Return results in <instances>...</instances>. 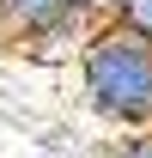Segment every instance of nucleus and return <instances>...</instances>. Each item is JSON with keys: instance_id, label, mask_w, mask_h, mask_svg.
I'll use <instances>...</instances> for the list:
<instances>
[{"instance_id": "obj_3", "label": "nucleus", "mask_w": 152, "mask_h": 158, "mask_svg": "<svg viewBox=\"0 0 152 158\" xmlns=\"http://www.w3.org/2000/svg\"><path fill=\"white\" fill-rule=\"evenodd\" d=\"M110 158H152V128H116Z\"/></svg>"}, {"instance_id": "obj_1", "label": "nucleus", "mask_w": 152, "mask_h": 158, "mask_svg": "<svg viewBox=\"0 0 152 158\" xmlns=\"http://www.w3.org/2000/svg\"><path fill=\"white\" fill-rule=\"evenodd\" d=\"M79 103L110 128H146L152 116V43L122 19H97L73 49Z\"/></svg>"}, {"instance_id": "obj_4", "label": "nucleus", "mask_w": 152, "mask_h": 158, "mask_svg": "<svg viewBox=\"0 0 152 158\" xmlns=\"http://www.w3.org/2000/svg\"><path fill=\"white\" fill-rule=\"evenodd\" d=\"M116 19H122V24H128V31H140V37L152 43V0H128V6H122Z\"/></svg>"}, {"instance_id": "obj_2", "label": "nucleus", "mask_w": 152, "mask_h": 158, "mask_svg": "<svg viewBox=\"0 0 152 158\" xmlns=\"http://www.w3.org/2000/svg\"><path fill=\"white\" fill-rule=\"evenodd\" d=\"M97 19L73 12V0H0V43L31 61H67Z\"/></svg>"}, {"instance_id": "obj_8", "label": "nucleus", "mask_w": 152, "mask_h": 158, "mask_svg": "<svg viewBox=\"0 0 152 158\" xmlns=\"http://www.w3.org/2000/svg\"><path fill=\"white\" fill-rule=\"evenodd\" d=\"M146 128H152V116H146Z\"/></svg>"}, {"instance_id": "obj_7", "label": "nucleus", "mask_w": 152, "mask_h": 158, "mask_svg": "<svg viewBox=\"0 0 152 158\" xmlns=\"http://www.w3.org/2000/svg\"><path fill=\"white\" fill-rule=\"evenodd\" d=\"M43 158H55V152H43Z\"/></svg>"}, {"instance_id": "obj_6", "label": "nucleus", "mask_w": 152, "mask_h": 158, "mask_svg": "<svg viewBox=\"0 0 152 158\" xmlns=\"http://www.w3.org/2000/svg\"><path fill=\"white\" fill-rule=\"evenodd\" d=\"M122 6H128V0H103V19H116V12H122Z\"/></svg>"}, {"instance_id": "obj_5", "label": "nucleus", "mask_w": 152, "mask_h": 158, "mask_svg": "<svg viewBox=\"0 0 152 158\" xmlns=\"http://www.w3.org/2000/svg\"><path fill=\"white\" fill-rule=\"evenodd\" d=\"M73 12H85V19H103V0H73Z\"/></svg>"}]
</instances>
